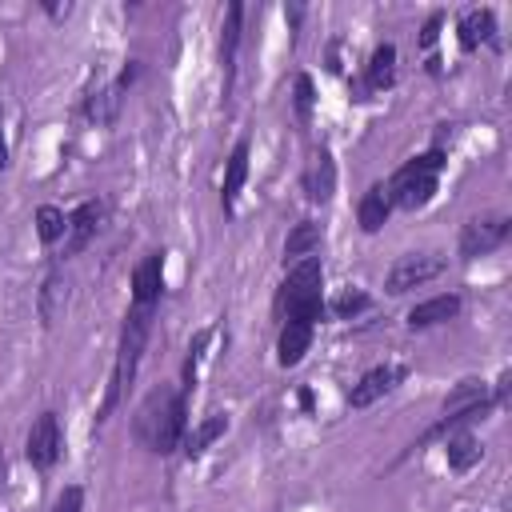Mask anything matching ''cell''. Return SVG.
<instances>
[{"label":"cell","mask_w":512,"mask_h":512,"mask_svg":"<svg viewBox=\"0 0 512 512\" xmlns=\"http://www.w3.org/2000/svg\"><path fill=\"white\" fill-rule=\"evenodd\" d=\"M184 400H188V396H184L180 388H172V384L152 388V392L140 400V408H136L132 436H136L148 452H156V456L176 452V448L184 444V432H188V404H184Z\"/></svg>","instance_id":"6da1fadb"},{"label":"cell","mask_w":512,"mask_h":512,"mask_svg":"<svg viewBox=\"0 0 512 512\" xmlns=\"http://www.w3.org/2000/svg\"><path fill=\"white\" fill-rule=\"evenodd\" d=\"M152 316H156V308H148V304H132V308H128L124 328H120V344H116L112 380H108V392H104V404H100L96 424H104V420L116 412V404H120L124 388L136 380V368H140L144 344H148V336H152Z\"/></svg>","instance_id":"7a4b0ae2"},{"label":"cell","mask_w":512,"mask_h":512,"mask_svg":"<svg viewBox=\"0 0 512 512\" xmlns=\"http://www.w3.org/2000/svg\"><path fill=\"white\" fill-rule=\"evenodd\" d=\"M320 288H324V264H320V256L296 260V264L288 268L284 284H280V296H276L280 320H308V324H316L320 312H324Z\"/></svg>","instance_id":"3957f363"},{"label":"cell","mask_w":512,"mask_h":512,"mask_svg":"<svg viewBox=\"0 0 512 512\" xmlns=\"http://www.w3.org/2000/svg\"><path fill=\"white\" fill-rule=\"evenodd\" d=\"M440 172H444V152L432 148L416 160H408L392 180H388V196H392V208H404V212H416L424 208L436 188H440Z\"/></svg>","instance_id":"277c9868"},{"label":"cell","mask_w":512,"mask_h":512,"mask_svg":"<svg viewBox=\"0 0 512 512\" xmlns=\"http://www.w3.org/2000/svg\"><path fill=\"white\" fill-rule=\"evenodd\" d=\"M440 272H444V260H440L436 252H408V256H400V260L388 268L384 292H388V296H404V292H412V288L436 280Z\"/></svg>","instance_id":"5b68a950"},{"label":"cell","mask_w":512,"mask_h":512,"mask_svg":"<svg viewBox=\"0 0 512 512\" xmlns=\"http://www.w3.org/2000/svg\"><path fill=\"white\" fill-rule=\"evenodd\" d=\"M508 228H512V220L508 216H496V212L468 220L460 228V260H480V256L496 252L508 240Z\"/></svg>","instance_id":"8992f818"},{"label":"cell","mask_w":512,"mask_h":512,"mask_svg":"<svg viewBox=\"0 0 512 512\" xmlns=\"http://www.w3.org/2000/svg\"><path fill=\"white\" fill-rule=\"evenodd\" d=\"M60 420H56V412H40L36 420H32V428H28V440H24V456H28V464L32 468H40V472H48L56 460H60Z\"/></svg>","instance_id":"52a82bcc"},{"label":"cell","mask_w":512,"mask_h":512,"mask_svg":"<svg viewBox=\"0 0 512 512\" xmlns=\"http://www.w3.org/2000/svg\"><path fill=\"white\" fill-rule=\"evenodd\" d=\"M404 376H408V368H404V364H376V368H368V372L352 384L348 404H352V408H368V404H376L380 396H388Z\"/></svg>","instance_id":"ba28073f"},{"label":"cell","mask_w":512,"mask_h":512,"mask_svg":"<svg viewBox=\"0 0 512 512\" xmlns=\"http://www.w3.org/2000/svg\"><path fill=\"white\" fill-rule=\"evenodd\" d=\"M304 192L312 204H328L332 192H336V164H332V152L324 144H316L308 152V164H304Z\"/></svg>","instance_id":"9c48e42d"},{"label":"cell","mask_w":512,"mask_h":512,"mask_svg":"<svg viewBox=\"0 0 512 512\" xmlns=\"http://www.w3.org/2000/svg\"><path fill=\"white\" fill-rule=\"evenodd\" d=\"M100 220H104V204L100 200H84L76 212H68V232H64V256H76L84 252L96 232H100Z\"/></svg>","instance_id":"30bf717a"},{"label":"cell","mask_w":512,"mask_h":512,"mask_svg":"<svg viewBox=\"0 0 512 512\" xmlns=\"http://www.w3.org/2000/svg\"><path fill=\"white\" fill-rule=\"evenodd\" d=\"M164 292V252H148L132 272V304L156 308Z\"/></svg>","instance_id":"8fae6325"},{"label":"cell","mask_w":512,"mask_h":512,"mask_svg":"<svg viewBox=\"0 0 512 512\" xmlns=\"http://www.w3.org/2000/svg\"><path fill=\"white\" fill-rule=\"evenodd\" d=\"M464 308V300L456 292H444V296H432V300H420L416 308H408V328L412 332H424V328H436V324H448L456 320Z\"/></svg>","instance_id":"7c38bea8"},{"label":"cell","mask_w":512,"mask_h":512,"mask_svg":"<svg viewBox=\"0 0 512 512\" xmlns=\"http://www.w3.org/2000/svg\"><path fill=\"white\" fill-rule=\"evenodd\" d=\"M240 20H244V4L232 0L224 12V28H220V64H224V100L232 92L236 80V52H240Z\"/></svg>","instance_id":"4fadbf2b"},{"label":"cell","mask_w":512,"mask_h":512,"mask_svg":"<svg viewBox=\"0 0 512 512\" xmlns=\"http://www.w3.org/2000/svg\"><path fill=\"white\" fill-rule=\"evenodd\" d=\"M312 328H316V324H308V320H284L280 340H276V360H280V368H296V364L304 360V352H308V344H312Z\"/></svg>","instance_id":"5bb4252c"},{"label":"cell","mask_w":512,"mask_h":512,"mask_svg":"<svg viewBox=\"0 0 512 512\" xmlns=\"http://www.w3.org/2000/svg\"><path fill=\"white\" fill-rule=\"evenodd\" d=\"M444 456H448V468H452V472H468L472 464H480L484 444H480V436H476V432L456 428V432H448V436H444Z\"/></svg>","instance_id":"9a60e30c"},{"label":"cell","mask_w":512,"mask_h":512,"mask_svg":"<svg viewBox=\"0 0 512 512\" xmlns=\"http://www.w3.org/2000/svg\"><path fill=\"white\" fill-rule=\"evenodd\" d=\"M492 32H496L492 8H468V12L460 16V24H456V40H460L464 52H476L484 40H492Z\"/></svg>","instance_id":"2e32d148"},{"label":"cell","mask_w":512,"mask_h":512,"mask_svg":"<svg viewBox=\"0 0 512 512\" xmlns=\"http://www.w3.org/2000/svg\"><path fill=\"white\" fill-rule=\"evenodd\" d=\"M36 308H40V320L44 324H56L60 312L68 308V280H64L60 268H48V276H44V284L36 292Z\"/></svg>","instance_id":"e0dca14e"},{"label":"cell","mask_w":512,"mask_h":512,"mask_svg":"<svg viewBox=\"0 0 512 512\" xmlns=\"http://www.w3.org/2000/svg\"><path fill=\"white\" fill-rule=\"evenodd\" d=\"M396 84V44H376L364 68V88L368 92H384Z\"/></svg>","instance_id":"ac0fdd59"},{"label":"cell","mask_w":512,"mask_h":512,"mask_svg":"<svg viewBox=\"0 0 512 512\" xmlns=\"http://www.w3.org/2000/svg\"><path fill=\"white\" fill-rule=\"evenodd\" d=\"M244 180H248V140H236V148H232V156H228V168H224V184H220V204H224V212L236 208V196H240Z\"/></svg>","instance_id":"d6986e66"},{"label":"cell","mask_w":512,"mask_h":512,"mask_svg":"<svg viewBox=\"0 0 512 512\" xmlns=\"http://www.w3.org/2000/svg\"><path fill=\"white\" fill-rule=\"evenodd\" d=\"M388 212H392L388 184H372V188L360 196V208H356L360 228H364V232H380V228H384V220H388Z\"/></svg>","instance_id":"ffe728a7"},{"label":"cell","mask_w":512,"mask_h":512,"mask_svg":"<svg viewBox=\"0 0 512 512\" xmlns=\"http://www.w3.org/2000/svg\"><path fill=\"white\" fill-rule=\"evenodd\" d=\"M320 240H324L320 224H316V220H300V224L288 232V240H284V260L296 264V260H304V256H316V252H320Z\"/></svg>","instance_id":"44dd1931"},{"label":"cell","mask_w":512,"mask_h":512,"mask_svg":"<svg viewBox=\"0 0 512 512\" xmlns=\"http://www.w3.org/2000/svg\"><path fill=\"white\" fill-rule=\"evenodd\" d=\"M224 432H228V416H224V412H212V416L200 420L192 432H184V452H188V456H200V452H204L212 440H220Z\"/></svg>","instance_id":"7402d4cb"},{"label":"cell","mask_w":512,"mask_h":512,"mask_svg":"<svg viewBox=\"0 0 512 512\" xmlns=\"http://www.w3.org/2000/svg\"><path fill=\"white\" fill-rule=\"evenodd\" d=\"M64 232H68V216L56 204H40L36 208V236H40V244H56V240H64Z\"/></svg>","instance_id":"603a6c76"},{"label":"cell","mask_w":512,"mask_h":512,"mask_svg":"<svg viewBox=\"0 0 512 512\" xmlns=\"http://www.w3.org/2000/svg\"><path fill=\"white\" fill-rule=\"evenodd\" d=\"M84 112H88V120H96V124H112V120H116V112H120V88H116V84H108V88L92 92Z\"/></svg>","instance_id":"cb8c5ba5"},{"label":"cell","mask_w":512,"mask_h":512,"mask_svg":"<svg viewBox=\"0 0 512 512\" xmlns=\"http://www.w3.org/2000/svg\"><path fill=\"white\" fill-rule=\"evenodd\" d=\"M208 340H212V328H200V332L192 336V344H188V356H184V380H180V384H184V388H180L184 396L196 388V368H200V360H204Z\"/></svg>","instance_id":"d4e9b609"},{"label":"cell","mask_w":512,"mask_h":512,"mask_svg":"<svg viewBox=\"0 0 512 512\" xmlns=\"http://www.w3.org/2000/svg\"><path fill=\"white\" fill-rule=\"evenodd\" d=\"M368 308V292H360V288H344L336 300H332V316L336 320H352V316H360Z\"/></svg>","instance_id":"484cf974"},{"label":"cell","mask_w":512,"mask_h":512,"mask_svg":"<svg viewBox=\"0 0 512 512\" xmlns=\"http://www.w3.org/2000/svg\"><path fill=\"white\" fill-rule=\"evenodd\" d=\"M48 512H84V488H80V484H68V488L56 496V504H52Z\"/></svg>","instance_id":"4316f807"},{"label":"cell","mask_w":512,"mask_h":512,"mask_svg":"<svg viewBox=\"0 0 512 512\" xmlns=\"http://www.w3.org/2000/svg\"><path fill=\"white\" fill-rule=\"evenodd\" d=\"M312 100H316V96H312V76L300 72V76H296V112H300V120L312 116Z\"/></svg>","instance_id":"83f0119b"},{"label":"cell","mask_w":512,"mask_h":512,"mask_svg":"<svg viewBox=\"0 0 512 512\" xmlns=\"http://www.w3.org/2000/svg\"><path fill=\"white\" fill-rule=\"evenodd\" d=\"M440 24H444V16H440V12H436V16H428V24H424V32H420V48H424V52L436 44V36H440Z\"/></svg>","instance_id":"f1b7e54d"},{"label":"cell","mask_w":512,"mask_h":512,"mask_svg":"<svg viewBox=\"0 0 512 512\" xmlns=\"http://www.w3.org/2000/svg\"><path fill=\"white\" fill-rule=\"evenodd\" d=\"M8 168V144H4V132H0V172Z\"/></svg>","instance_id":"f546056e"}]
</instances>
